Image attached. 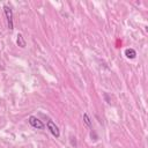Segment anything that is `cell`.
Instances as JSON below:
<instances>
[{
  "instance_id": "obj_3",
  "label": "cell",
  "mask_w": 148,
  "mask_h": 148,
  "mask_svg": "<svg viewBox=\"0 0 148 148\" xmlns=\"http://www.w3.org/2000/svg\"><path fill=\"white\" fill-rule=\"evenodd\" d=\"M49 131L52 133V135H54L56 138H59L60 136V131H59V127L52 121V120H47V124H46Z\"/></svg>"
},
{
  "instance_id": "obj_5",
  "label": "cell",
  "mask_w": 148,
  "mask_h": 148,
  "mask_svg": "<svg viewBox=\"0 0 148 148\" xmlns=\"http://www.w3.org/2000/svg\"><path fill=\"white\" fill-rule=\"evenodd\" d=\"M16 43L20 47H25V39L22 36V34H17V38H16Z\"/></svg>"
},
{
  "instance_id": "obj_1",
  "label": "cell",
  "mask_w": 148,
  "mask_h": 148,
  "mask_svg": "<svg viewBox=\"0 0 148 148\" xmlns=\"http://www.w3.org/2000/svg\"><path fill=\"white\" fill-rule=\"evenodd\" d=\"M3 12H5L6 20H7L8 29H9V30H13V29H14V23H13V12H12L10 7H8V6H3Z\"/></svg>"
},
{
  "instance_id": "obj_6",
  "label": "cell",
  "mask_w": 148,
  "mask_h": 148,
  "mask_svg": "<svg viewBox=\"0 0 148 148\" xmlns=\"http://www.w3.org/2000/svg\"><path fill=\"white\" fill-rule=\"evenodd\" d=\"M83 121H84V124H86L88 127H91V119H90V117L88 116L87 112L83 113Z\"/></svg>"
},
{
  "instance_id": "obj_4",
  "label": "cell",
  "mask_w": 148,
  "mask_h": 148,
  "mask_svg": "<svg viewBox=\"0 0 148 148\" xmlns=\"http://www.w3.org/2000/svg\"><path fill=\"white\" fill-rule=\"evenodd\" d=\"M125 56L128 58V59H134L136 57V52L134 49H126L125 50Z\"/></svg>"
},
{
  "instance_id": "obj_2",
  "label": "cell",
  "mask_w": 148,
  "mask_h": 148,
  "mask_svg": "<svg viewBox=\"0 0 148 148\" xmlns=\"http://www.w3.org/2000/svg\"><path fill=\"white\" fill-rule=\"evenodd\" d=\"M28 121H29V124H30L32 127H35V128H38V130L44 128V124L42 123V120H39V119H38L37 117H35V116H30L29 119H28Z\"/></svg>"
}]
</instances>
